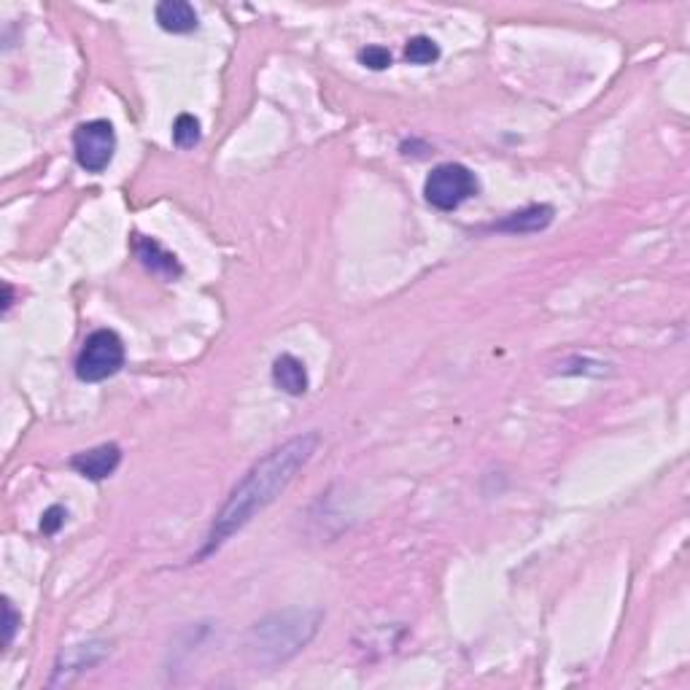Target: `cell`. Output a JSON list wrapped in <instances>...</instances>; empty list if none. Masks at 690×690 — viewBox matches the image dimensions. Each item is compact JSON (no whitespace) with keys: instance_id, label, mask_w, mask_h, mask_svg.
Segmentation results:
<instances>
[{"instance_id":"obj_1","label":"cell","mask_w":690,"mask_h":690,"mask_svg":"<svg viewBox=\"0 0 690 690\" xmlns=\"http://www.w3.org/2000/svg\"><path fill=\"white\" fill-rule=\"evenodd\" d=\"M316 448H319V434L305 432L300 434V437H292L289 443L273 448L267 456H262V459L235 483V488H232L230 496H227L222 510L213 518L208 540H205L203 550H200V556L197 558H205L211 556V553H216L224 542L230 540L235 531L243 529V526L254 521L265 507L273 505L275 499L284 494L286 488L292 486L297 472L313 459Z\"/></svg>"},{"instance_id":"obj_2","label":"cell","mask_w":690,"mask_h":690,"mask_svg":"<svg viewBox=\"0 0 690 690\" xmlns=\"http://www.w3.org/2000/svg\"><path fill=\"white\" fill-rule=\"evenodd\" d=\"M321 620H324L321 610L273 612L251 629L248 647L262 664H284L316 637Z\"/></svg>"},{"instance_id":"obj_3","label":"cell","mask_w":690,"mask_h":690,"mask_svg":"<svg viewBox=\"0 0 690 690\" xmlns=\"http://www.w3.org/2000/svg\"><path fill=\"white\" fill-rule=\"evenodd\" d=\"M124 367V343L114 329H95L84 340L76 356V375L84 383H100L114 378Z\"/></svg>"},{"instance_id":"obj_4","label":"cell","mask_w":690,"mask_h":690,"mask_svg":"<svg viewBox=\"0 0 690 690\" xmlns=\"http://www.w3.org/2000/svg\"><path fill=\"white\" fill-rule=\"evenodd\" d=\"M478 195V178L461 162H443L426 176L424 197L437 211H456L469 197Z\"/></svg>"},{"instance_id":"obj_5","label":"cell","mask_w":690,"mask_h":690,"mask_svg":"<svg viewBox=\"0 0 690 690\" xmlns=\"http://www.w3.org/2000/svg\"><path fill=\"white\" fill-rule=\"evenodd\" d=\"M73 151H76V162L87 173H103L114 160V124L108 119H92V122L79 124L73 133Z\"/></svg>"},{"instance_id":"obj_6","label":"cell","mask_w":690,"mask_h":690,"mask_svg":"<svg viewBox=\"0 0 690 690\" xmlns=\"http://www.w3.org/2000/svg\"><path fill=\"white\" fill-rule=\"evenodd\" d=\"M108 655L106 642H81V645L65 647L54 664V674L49 685L52 688H60V685H71L79 674L95 669V666Z\"/></svg>"},{"instance_id":"obj_7","label":"cell","mask_w":690,"mask_h":690,"mask_svg":"<svg viewBox=\"0 0 690 690\" xmlns=\"http://www.w3.org/2000/svg\"><path fill=\"white\" fill-rule=\"evenodd\" d=\"M119 464H122V448L116 443H103L98 448L76 453L71 459V467L87 480H95V483L111 478Z\"/></svg>"},{"instance_id":"obj_8","label":"cell","mask_w":690,"mask_h":690,"mask_svg":"<svg viewBox=\"0 0 690 690\" xmlns=\"http://www.w3.org/2000/svg\"><path fill=\"white\" fill-rule=\"evenodd\" d=\"M133 251L135 257L141 259V265L146 267L149 273L160 275V278L176 281L178 275L184 273V267H181L176 254H170L160 240L146 238V235H133Z\"/></svg>"},{"instance_id":"obj_9","label":"cell","mask_w":690,"mask_h":690,"mask_svg":"<svg viewBox=\"0 0 690 690\" xmlns=\"http://www.w3.org/2000/svg\"><path fill=\"white\" fill-rule=\"evenodd\" d=\"M154 17H157V25L165 33H173V36L195 33L197 25H200L195 6L186 3V0H162V3H157V9H154Z\"/></svg>"},{"instance_id":"obj_10","label":"cell","mask_w":690,"mask_h":690,"mask_svg":"<svg viewBox=\"0 0 690 690\" xmlns=\"http://www.w3.org/2000/svg\"><path fill=\"white\" fill-rule=\"evenodd\" d=\"M553 222V208L550 205H529L523 211H515L505 216L502 222H496L491 230L507 232V235H531V232H542Z\"/></svg>"},{"instance_id":"obj_11","label":"cell","mask_w":690,"mask_h":690,"mask_svg":"<svg viewBox=\"0 0 690 690\" xmlns=\"http://www.w3.org/2000/svg\"><path fill=\"white\" fill-rule=\"evenodd\" d=\"M273 381L289 397H302L308 391V370L294 354H281L273 362Z\"/></svg>"},{"instance_id":"obj_12","label":"cell","mask_w":690,"mask_h":690,"mask_svg":"<svg viewBox=\"0 0 690 690\" xmlns=\"http://www.w3.org/2000/svg\"><path fill=\"white\" fill-rule=\"evenodd\" d=\"M203 133H200V122L192 114H178L173 122V143L178 149H195L200 143Z\"/></svg>"},{"instance_id":"obj_13","label":"cell","mask_w":690,"mask_h":690,"mask_svg":"<svg viewBox=\"0 0 690 690\" xmlns=\"http://www.w3.org/2000/svg\"><path fill=\"white\" fill-rule=\"evenodd\" d=\"M405 60L410 65H432V62L440 60V46L434 44L429 36L410 38L405 46Z\"/></svg>"},{"instance_id":"obj_14","label":"cell","mask_w":690,"mask_h":690,"mask_svg":"<svg viewBox=\"0 0 690 690\" xmlns=\"http://www.w3.org/2000/svg\"><path fill=\"white\" fill-rule=\"evenodd\" d=\"M359 62L370 71H386V68H391V52L383 46H367L359 52Z\"/></svg>"},{"instance_id":"obj_15","label":"cell","mask_w":690,"mask_h":690,"mask_svg":"<svg viewBox=\"0 0 690 690\" xmlns=\"http://www.w3.org/2000/svg\"><path fill=\"white\" fill-rule=\"evenodd\" d=\"M19 626H22V615L14 610V604L9 599H3V647H9L14 642Z\"/></svg>"},{"instance_id":"obj_16","label":"cell","mask_w":690,"mask_h":690,"mask_svg":"<svg viewBox=\"0 0 690 690\" xmlns=\"http://www.w3.org/2000/svg\"><path fill=\"white\" fill-rule=\"evenodd\" d=\"M65 521H68V510H65L62 505H52L44 515H41V531L52 537V534H57V531L65 526Z\"/></svg>"},{"instance_id":"obj_17","label":"cell","mask_w":690,"mask_h":690,"mask_svg":"<svg viewBox=\"0 0 690 690\" xmlns=\"http://www.w3.org/2000/svg\"><path fill=\"white\" fill-rule=\"evenodd\" d=\"M11 305H14V289H11V284L3 286V313H9Z\"/></svg>"}]
</instances>
